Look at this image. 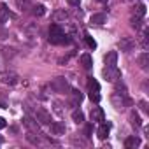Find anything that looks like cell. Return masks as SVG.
<instances>
[{
    "label": "cell",
    "mask_w": 149,
    "mask_h": 149,
    "mask_svg": "<svg viewBox=\"0 0 149 149\" xmlns=\"http://www.w3.org/2000/svg\"><path fill=\"white\" fill-rule=\"evenodd\" d=\"M49 42L51 44H54V46H60V44H65V42H68V39H67V35H65V32L60 28V25H51L49 26Z\"/></svg>",
    "instance_id": "cell-1"
},
{
    "label": "cell",
    "mask_w": 149,
    "mask_h": 149,
    "mask_svg": "<svg viewBox=\"0 0 149 149\" xmlns=\"http://www.w3.org/2000/svg\"><path fill=\"white\" fill-rule=\"evenodd\" d=\"M111 100H112V105H114L118 111H123V109H126L128 105H132V100L126 97V93H118V91H116Z\"/></svg>",
    "instance_id": "cell-2"
},
{
    "label": "cell",
    "mask_w": 149,
    "mask_h": 149,
    "mask_svg": "<svg viewBox=\"0 0 149 149\" xmlns=\"http://www.w3.org/2000/svg\"><path fill=\"white\" fill-rule=\"evenodd\" d=\"M51 90L56 93H67L68 91V83L65 81V77H56L51 83Z\"/></svg>",
    "instance_id": "cell-3"
},
{
    "label": "cell",
    "mask_w": 149,
    "mask_h": 149,
    "mask_svg": "<svg viewBox=\"0 0 149 149\" xmlns=\"http://www.w3.org/2000/svg\"><path fill=\"white\" fill-rule=\"evenodd\" d=\"M102 74H104V77L107 81H111V83H114V81H118L121 77V72L118 70V67H105Z\"/></svg>",
    "instance_id": "cell-4"
},
{
    "label": "cell",
    "mask_w": 149,
    "mask_h": 149,
    "mask_svg": "<svg viewBox=\"0 0 149 149\" xmlns=\"http://www.w3.org/2000/svg\"><path fill=\"white\" fill-rule=\"evenodd\" d=\"M35 118H37V121L40 125H49L51 123V114L46 109H42V107H37L35 109Z\"/></svg>",
    "instance_id": "cell-5"
},
{
    "label": "cell",
    "mask_w": 149,
    "mask_h": 149,
    "mask_svg": "<svg viewBox=\"0 0 149 149\" xmlns=\"http://www.w3.org/2000/svg\"><path fill=\"white\" fill-rule=\"evenodd\" d=\"M65 125L60 123V121H54V123H49V132L53 135H65Z\"/></svg>",
    "instance_id": "cell-6"
},
{
    "label": "cell",
    "mask_w": 149,
    "mask_h": 149,
    "mask_svg": "<svg viewBox=\"0 0 149 149\" xmlns=\"http://www.w3.org/2000/svg\"><path fill=\"white\" fill-rule=\"evenodd\" d=\"M119 47H121V51H125V53H130V51L135 47V42H133L130 37H123V39L119 40Z\"/></svg>",
    "instance_id": "cell-7"
},
{
    "label": "cell",
    "mask_w": 149,
    "mask_h": 149,
    "mask_svg": "<svg viewBox=\"0 0 149 149\" xmlns=\"http://www.w3.org/2000/svg\"><path fill=\"white\" fill-rule=\"evenodd\" d=\"M104 61H105V67H116L118 65V53L116 51H109L104 56Z\"/></svg>",
    "instance_id": "cell-8"
},
{
    "label": "cell",
    "mask_w": 149,
    "mask_h": 149,
    "mask_svg": "<svg viewBox=\"0 0 149 149\" xmlns=\"http://www.w3.org/2000/svg\"><path fill=\"white\" fill-rule=\"evenodd\" d=\"M91 121H95V123L105 121V114H104L102 107H93V109H91Z\"/></svg>",
    "instance_id": "cell-9"
},
{
    "label": "cell",
    "mask_w": 149,
    "mask_h": 149,
    "mask_svg": "<svg viewBox=\"0 0 149 149\" xmlns=\"http://www.w3.org/2000/svg\"><path fill=\"white\" fill-rule=\"evenodd\" d=\"M23 123H25V126H26L30 132H33V133H39V135H40V128H39V123H37L35 119H32V118H28V116H26V118L23 119Z\"/></svg>",
    "instance_id": "cell-10"
},
{
    "label": "cell",
    "mask_w": 149,
    "mask_h": 149,
    "mask_svg": "<svg viewBox=\"0 0 149 149\" xmlns=\"http://www.w3.org/2000/svg\"><path fill=\"white\" fill-rule=\"evenodd\" d=\"M90 23H91V25H98V26H100V25H105V23H107V16H105L104 13L93 14L91 19H90Z\"/></svg>",
    "instance_id": "cell-11"
},
{
    "label": "cell",
    "mask_w": 149,
    "mask_h": 149,
    "mask_svg": "<svg viewBox=\"0 0 149 149\" xmlns=\"http://www.w3.org/2000/svg\"><path fill=\"white\" fill-rule=\"evenodd\" d=\"M140 146V139L139 137H128L126 140H125V147H128V149H133V147H139Z\"/></svg>",
    "instance_id": "cell-12"
},
{
    "label": "cell",
    "mask_w": 149,
    "mask_h": 149,
    "mask_svg": "<svg viewBox=\"0 0 149 149\" xmlns=\"http://www.w3.org/2000/svg\"><path fill=\"white\" fill-rule=\"evenodd\" d=\"M130 123H132V126H133V128H140V126H142L140 116H139L135 111H132V112H130Z\"/></svg>",
    "instance_id": "cell-13"
},
{
    "label": "cell",
    "mask_w": 149,
    "mask_h": 149,
    "mask_svg": "<svg viewBox=\"0 0 149 149\" xmlns=\"http://www.w3.org/2000/svg\"><path fill=\"white\" fill-rule=\"evenodd\" d=\"M81 65H83L86 70H90V68L93 67V58H91L90 54H83V56H81Z\"/></svg>",
    "instance_id": "cell-14"
},
{
    "label": "cell",
    "mask_w": 149,
    "mask_h": 149,
    "mask_svg": "<svg viewBox=\"0 0 149 149\" xmlns=\"http://www.w3.org/2000/svg\"><path fill=\"white\" fill-rule=\"evenodd\" d=\"M2 81L6 83V84H16L18 83V76L16 74H4V77H2Z\"/></svg>",
    "instance_id": "cell-15"
},
{
    "label": "cell",
    "mask_w": 149,
    "mask_h": 149,
    "mask_svg": "<svg viewBox=\"0 0 149 149\" xmlns=\"http://www.w3.org/2000/svg\"><path fill=\"white\" fill-rule=\"evenodd\" d=\"M139 65H140L144 70L149 68V54H147V53H142V54L139 56Z\"/></svg>",
    "instance_id": "cell-16"
},
{
    "label": "cell",
    "mask_w": 149,
    "mask_h": 149,
    "mask_svg": "<svg viewBox=\"0 0 149 149\" xmlns=\"http://www.w3.org/2000/svg\"><path fill=\"white\" fill-rule=\"evenodd\" d=\"M26 140H28L30 144H33V146H39V144L42 142V140H40V137H39V133H33V132H28Z\"/></svg>",
    "instance_id": "cell-17"
},
{
    "label": "cell",
    "mask_w": 149,
    "mask_h": 149,
    "mask_svg": "<svg viewBox=\"0 0 149 149\" xmlns=\"http://www.w3.org/2000/svg\"><path fill=\"white\" fill-rule=\"evenodd\" d=\"M7 19H9V9L6 4H2L0 6V23H6Z\"/></svg>",
    "instance_id": "cell-18"
},
{
    "label": "cell",
    "mask_w": 149,
    "mask_h": 149,
    "mask_svg": "<svg viewBox=\"0 0 149 149\" xmlns=\"http://www.w3.org/2000/svg\"><path fill=\"white\" fill-rule=\"evenodd\" d=\"M72 119H74V123L83 125V123H84V114H83V111H74V112H72Z\"/></svg>",
    "instance_id": "cell-19"
},
{
    "label": "cell",
    "mask_w": 149,
    "mask_h": 149,
    "mask_svg": "<svg viewBox=\"0 0 149 149\" xmlns=\"http://www.w3.org/2000/svg\"><path fill=\"white\" fill-rule=\"evenodd\" d=\"M97 135H98V139H107V135H109V125H100V128H98V132H97Z\"/></svg>",
    "instance_id": "cell-20"
},
{
    "label": "cell",
    "mask_w": 149,
    "mask_h": 149,
    "mask_svg": "<svg viewBox=\"0 0 149 149\" xmlns=\"http://www.w3.org/2000/svg\"><path fill=\"white\" fill-rule=\"evenodd\" d=\"M88 90H90V91H100V84H98L93 77H90V79H88Z\"/></svg>",
    "instance_id": "cell-21"
},
{
    "label": "cell",
    "mask_w": 149,
    "mask_h": 149,
    "mask_svg": "<svg viewBox=\"0 0 149 149\" xmlns=\"http://www.w3.org/2000/svg\"><path fill=\"white\" fill-rule=\"evenodd\" d=\"M33 14H35V16H44V14H46V7H44L42 4L33 6Z\"/></svg>",
    "instance_id": "cell-22"
},
{
    "label": "cell",
    "mask_w": 149,
    "mask_h": 149,
    "mask_svg": "<svg viewBox=\"0 0 149 149\" xmlns=\"http://www.w3.org/2000/svg\"><path fill=\"white\" fill-rule=\"evenodd\" d=\"M53 19H54V23H58V21H61V19H67V13H65V11H56L54 16H53Z\"/></svg>",
    "instance_id": "cell-23"
},
{
    "label": "cell",
    "mask_w": 149,
    "mask_h": 149,
    "mask_svg": "<svg viewBox=\"0 0 149 149\" xmlns=\"http://www.w3.org/2000/svg\"><path fill=\"white\" fill-rule=\"evenodd\" d=\"M84 40H86V46H88L90 49H95V47H97V42L93 40V37H91V35H88V33H86V35H84Z\"/></svg>",
    "instance_id": "cell-24"
},
{
    "label": "cell",
    "mask_w": 149,
    "mask_h": 149,
    "mask_svg": "<svg viewBox=\"0 0 149 149\" xmlns=\"http://www.w3.org/2000/svg\"><path fill=\"white\" fill-rule=\"evenodd\" d=\"M72 98H74V104H77V102L83 100V95L79 91H76V90H72Z\"/></svg>",
    "instance_id": "cell-25"
},
{
    "label": "cell",
    "mask_w": 149,
    "mask_h": 149,
    "mask_svg": "<svg viewBox=\"0 0 149 149\" xmlns=\"http://www.w3.org/2000/svg\"><path fill=\"white\" fill-rule=\"evenodd\" d=\"M90 98H91V102H100V91H90Z\"/></svg>",
    "instance_id": "cell-26"
},
{
    "label": "cell",
    "mask_w": 149,
    "mask_h": 149,
    "mask_svg": "<svg viewBox=\"0 0 149 149\" xmlns=\"http://www.w3.org/2000/svg\"><path fill=\"white\" fill-rule=\"evenodd\" d=\"M91 132H93V125H88V126L84 128V133H86V137H91Z\"/></svg>",
    "instance_id": "cell-27"
},
{
    "label": "cell",
    "mask_w": 149,
    "mask_h": 149,
    "mask_svg": "<svg viewBox=\"0 0 149 149\" xmlns=\"http://www.w3.org/2000/svg\"><path fill=\"white\" fill-rule=\"evenodd\" d=\"M16 2H18L19 7H28V2H26V0H16Z\"/></svg>",
    "instance_id": "cell-28"
},
{
    "label": "cell",
    "mask_w": 149,
    "mask_h": 149,
    "mask_svg": "<svg viewBox=\"0 0 149 149\" xmlns=\"http://www.w3.org/2000/svg\"><path fill=\"white\" fill-rule=\"evenodd\" d=\"M67 2H68L70 6H79V4H81V0H67Z\"/></svg>",
    "instance_id": "cell-29"
},
{
    "label": "cell",
    "mask_w": 149,
    "mask_h": 149,
    "mask_svg": "<svg viewBox=\"0 0 149 149\" xmlns=\"http://www.w3.org/2000/svg\"><path fill=\"white\" fill-rule=\"evenodd\" d=\"M140 107L144 109V112H149V109H147V104H146V102H140Z\"/></svg>",
    "instance_id": "cell-30"
},
{
    "label": "cell",
    "mask_w": 149,
    "mask_h": 149,
    "mask_svg": "<svg viewBox=\"0 0 149 149\" xmlns=\"http://www.w3.org/2000/svg\"><path fill=\"white\" fill-rule=\"evenodd\" d=\"M2 128H6V119L0 118V130H2Z\"/></svg>",
    "instance_id": "cell-31"
},
{
    "label": "cell",
    "mask_w": 149,
    "mask_h": 149,
    "mask_svg": "<svg viewBox=\"0 0 149 149\" xmlns=\"http://www.w3.org/2000/svg\"><path fill=\"white\" fill-rule=\"evenodd\" d=\"M7 37V32L6 30H0V39H6Z\"/></svg>",
    "instance_id": "cell-32"
},
{
    "label": "cell",
    "mask_w": 149,
    "mask_h": 149,
    "mask_svg": "<svg viewBox=\"0 0 149 149\" xmlns=\"http://www.w3.org/2000/svg\"><path fill=\"white\" fill-rule=\"evenodd\" d=\"M97 2H100V4H105V2H107V0H97Z\"/></svg>",
    "instance_id": "cell-33"
}]
</instances>
